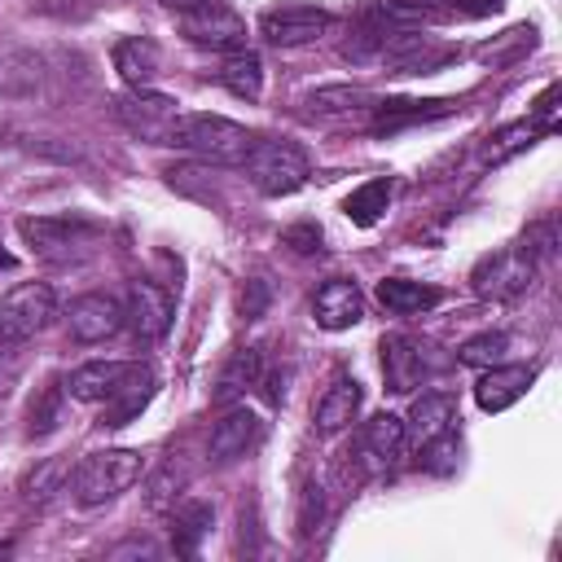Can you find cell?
Returning a JSON list of instances; mask_svg holds the SVG:
<instances>
[{"instance_id":"cell-27","label":"cell","mask_w":562,"mask_h":562,"mask_svg":"<svg viewBox=\"0 0 562 562\" xmlns=\"http://www.w3.org/2000/svg\"><path fill=\"white\" fill-rule=\"evenodd\" d=\"M149 395H154V373L140 364L110 400H105V417H101V426H127L145 404H149Z\"/></svg>"},{"instance_id":"cell-35","label":"cell","mask_w":562,"mask_h":562,"mask_svg":"<svg viewBox=\"0 0 562 562\" xmlns=\"http://www.w3.org/2000/svg\"><path fill=\"white\" fill-rule=\"evenodd\" d=\"M553 246H558V228H553V220H536V224L522 233V241H518V250H522L536 268L553 255Z\"/></svg>"},{"instance_id":"cell-34","label":"cell","mask_w":562,"mask_h":562,"mask_svg":"<svg viewBox=\"0 0 562 562\" xmlns=\"http://www.w3.org/2000/svg\"><path fill=\"white\" fill-rule=\"evenodd\" d=\"M457 457H461V439H457V430H443V435L417 443V465L430 470V474H448V470L457 465Z\"/></svg>"},{"instance_id":"cell-10","label":"cell","mask_w":562,"mask_h":562,"mask_svg":"<svg viewBox=\"0 0 562 562\" xmlns=\"http://www.w3.org/2000/svg\"><path fill=\"white\" fill-rule=\"evenodd\" d=\"M531 277H536V263H531L518 246L487 255V259L470 272L474 290H479L483 299H514V294H522V290L531 285Z\"/></svg>"},{"instance_id":"cell-22","label":"cell","mask_w":562,"mask_h":562,"mask_svg":"<svg viewBox=\"0 0 562 562\" xmlns=\"http://www.w3.org/2000/svg\"><path fill=\"white\" fill-rule=\"evenodd\" d=\"M443 299L439 285H426V281H408V277H382L378 281V303L395 316H417L426 307H435Z\"/></svg>"},{"instance_id":"cell-32","label":"cell","mask_w":562,"mask_h":562,"mask_svg":"<svg viewBox=\"0 0 562 562\" xmlns=\"http://www.w3.org/2000/svg\"><path fill=\"white\" fill-rule=\"evenodd\" d=\"M505 351H509V334L487 329V334L465 338V342L457 347V360H461V364H470V369H487V364H501V360H505Z\"/></svg>"},{"instance_id":"cell-7","label":"cell","mask_w":562,"mask_h":562,"mask_svg":"<svg viewBox=\"0 0 562 562\" xmlns=\"http://www.w3.org/2000/svg\"><path fill=\"white\" fill-rule=\"evenodd\" d=\"M176 26L189 44L211 48V53H237L246 48V22L224 4V0H206L198 9L176 13Z\"/></svg>"},{"instance_id":"cell-39","label":"cell","mask_w":562,"mask_h":562,"mask_svg":"<svg viewBox=\"0 0 562 562\" xmlns=\"http://www.w3.org/2000/svg\"><path fill=\"white\" fill-rule=\"evenodd\" d=\"M281 241L294 246L299 255H316V250H321V228H316V224H290V228L281 233Z\"/></svg>"},{"instance_id":"cell-29","label":"cell","mask_w":562,"mask_h":562,"mask_svg":"<svg viewBox=\"0 0 562 562\" xmlns=\"http://www.w3.org/2000/svg\"><path fill=\"white\" fill-rule=\"evenodd\" d=\"M211 505H202V501H184V505H176V514H171V549L176 553H198V544H202V536L211 531Z\"/></svg>"},{"instance_id":"cell-18","label":"cell","mask_w":562,"mask_h":562,"mask_svg":"<svg viewBox=\"0 0 562 562\" xmlns=\"http://www.w3.org/2000/svg\"><path fill=\"white\" fill-rule=\"evenodd\" d=\"M360 400H364V386H360L351 373H338V378L325 386V395L316 400V408H312V426H316L321 435H338L342 426L356 422Z\"/></svg>"},{"instance_id":"cell-2","label":"cell","mask_w":562,"mask_h":562,"mask_svg":"<svg viewBox=\"0 0 562 562\" xmlns=\"http://www.w3.org/2000/svg\"><path fill=\"white\" fill-rule=\"evenodd\" d=\"M140 474H145V457L136 448H101V452H88L75 465L70 492H75V501L83 509H92V505H105L119 492H127Z\"/></svg>"},{"instance_id":"cell-40","label":"cell","mask_w":562,"mask_h":562,"mask_svg":"<svg viewBox=\"0 0 562 562\" xmlns=\"http://www.w3.org/2000/svg\"><path fill=\"white\" fill-rule=\"evenodd\" d=\"M558 97H562L558 83H549V88L536 97V110H531V123H536V127H544V132L553 127V119H558Z\"/></svg>"},{"instance_id":"cell-14","label":"cell","mask_w":562,"mask_h":562,"mask_svg":"<svg viewBox=\"0 0 562 562\" xmlns=\"http://www.w3.org/2000/svg\"><path fill=\"white\" fill-rule=\"evenodd\" d=\"M140 369V360H88L66 378V395L79 404H105L132 373Z\"/></svg>"},{"instance_id":"cell-41","label":"cell","mask_w":562,"mask_h":562,"mask_svg":"<svg viewBox=\"0 0 562 562\" xmlns=\"http://www.w3.org/2000/svg\"><path fill=\"white\" fill-rule=\"evenodd\" d=\"M110 558H158V544H154V540H140V536H132V540L114 544V549H110Z\"/></svg>"},{"instance_id":"cell-1","label":"cell","mask_w":562,"mask_h":562,"mask_svg":"<svg viewBox=\"0 0 562 562\" xmlns=\"http://www.w3.org/2000/svg\"><path fill=\"white\" fill-rule=\"evenodd\" d=\"M167 145H176L184 154H198L206 162H220V167H241V158L255 145V132L224 119V114H184L180 110V119L171 123Z\"/></svg>"},{"instance_id":"cell-28","label":"cell","mask_w":562,"mask_h":562,"mask_svg":"<svg viewBox=\"0 0 562 562\" xmlns=\"http://www.w3.org/2000/svg\"><path fill=\"white\" fill-rule=\"evenodd\" d=\"M373 127L378 132H391V127H404V123H430V119H443L457 110V101H373Z\"/></svg>"},{"instance_id":"cell-37","label":"cell","mask_w":562,"mask_h":562,"mask_svg":"<svg viewBox=\"0 0 562 562\" xmlns=\"http://www.w3.org/2000/svg\"><path fill=\"white\" fill-rule=\"evenodd\" d=\"M268 303H272L268 281H263V277H246V285H241V294H237V316H241V321H259V316L268 312Z\"/></svg>"},{"instance_id":"cell-36","label":"cell","mask_w":562,"mask_h":562,"mask_svg":"<svg viewBox=\"0 0 562 562\" xmlns=\"http://www.w3.org/2000/svg\"><path fill=\"white\" fill-rule=\"evenodd\" d=\"M321 518H325V487L307 479L299 492V536H312L321 527Z\"/></svg>"},{"instance_id":"cell-25","label":"cell","mask_w":562,"mask_h":562,"mask_svg":"<svg viewBox=\"0 0 562 562\" xmlns=\"http://www.w3.org/2000/svg\"><path fill=\"white\" fill-rule=\"evenodd\" d=\"M391 193H395V180L391 176H378V180H364L360 189L347 193L342 202V215L356 224V228H373L382 220V211L391 206Z\"/></svg>"},{"instance_id":"cell-33","label":"cell","mask_w":562,"mask_h":562,"mask_svg":"<svg viewBox=\"0 0 562 562\" xmlns=\"http://www.w3.org/2000/svg\"><path fill=\"white\" fill-rule=\"evenodd\" d=\"M189 483V470H184V461L171 452V457H162V465L149 474V505L154 509H162L167 501H176L180 496V487Z\"/></svg>"},{"instance_id":"cell-42","label":"cell","mask_w":562,"mask_h":562,"mask_svg":"<svg viewBox=\"0 0 562 562\" xmlns=\"http://www.w3.org/2000/svg\"><path fill=\"white\" fill-rule=\"evenodd\" d=\"M158 4H167L171 13H184V9H198V4H206V0H158Z\"/></svg>"},{"instance_id":"cell-9","label":"cell","mask_w":562,"mask_h":562,"mask_svg":"<svg viewBox=\"0 0 562 562\" xmlns=\"http://www.w3.org/2000/svg\"><path fill=\"white\" fill-rule=\"evenodd\" d=\"M329 26H334V13L321 9V4H277V9L259 13V35H263L272 48L312 44V40H321Z\"/></svg>"},{"instance_id":"cell-23","label":"cell","mask_w":562,"mask_h":562,"mask_svg":"<svg viewBox=\"0 0 562 562\" xmlns=\"http://www.w3.org/2000/svg\"><path fill=\"white\" fill-rule=\"evenodd\" d=\"M360 443H364V452L378 461V465H391L404 448H408V430H404V417H395V413H373L369 422H364V435H360Z\"/></svg>"},{"instance_id":"cell-3","label":"cell","mask_w":562,"mask_h":562,"mask_svg":"<svg viewBox=\"0 0 562 562\" xmlns=\"http://www.w3.org/2000/svg\"><path fill=\"white\" fill-rule=\"evenodd\" d=\"M241 171L246 180L268 193V198H285V193H299L312 176V162L307 154L294 145V140H277V136H255L250 154L241 158Z\"/></svg>"},{"instance_id":"cell-21","label":"cell","mask_w":562,"mask_h":562,"mask_svg":"<svg viewBox=\"0 0 562 562\" xmlns=\"http://www.w3.org/2000/svg\"><path fill=\"white\" fill-rule=\"evenodd\" d=\"M452 422H457V395L452 391H422L413 400V413H408L404 430H408L413 443H426V439L452 430Z\"/></svg>"},{"instance_id":"cell-30","label":"cell","mask_w":562,"mask_h":562,"mask_svg":"<svg viewBox=\"0 0 562 562\" xmlns=\"http://www.w3.org/2000/svg\"><path fill=\"white\" fill-rule=\"evenodd\" d=\"M312 114H351V110H369L373 97L360 88V83H325L316 92H307L303 101Z\"/></svg>"},{"instance_id":"cell-4","label":"cell","mask_w":562,"mask_h":562,"mask_svg":"<svg viewBox=\"0 0 562 562\" xmlns=\"http://www.w3.org/2000/svg\"><path fill=\"white\" fill-rule=\"evenodd\" d=\"M18 233L26 237V246L40 259H57V263L88 255L101 237V228L83 215H26V220H18Z\"/></svg>"},{"instance_id":"cell-19","label":"cell","mask_w":562,"mask_h":562,"mask_svg":"<svg viewBox=\"0 0 562 562\" xmlns=\"http://www.w3.org/2000/svg\"><path fill=\"white\" fill-rule=\"evenodd\" d=\"M114 70L127 88H149L162 75V48L149 35H123L114 44Z\"/></svg>"},{"instance_id":"cell-43","label":"cell","mask_w":562,"mask_h":562,"mask_svg":"<svg viewBox=\"0 0 562 562\" xmlns=\"http://www.w3.org/2000/svg\"><path fill=\"white\" fill-rule=\"evenodd\" d=\"M0 263H4V268H9V263H13V259H9V255H4V250H0Z\"/></svg>"},{"instance_id":"cell-11","label":"cell","mask_w":562,"mask_h":562,"mask_svg":"<svg viewBox=\"0 0 562 562\" xmlns=\"http://www.w3.org/2000/svg\"><path fill=\"white\" fill-rule=\"evenodd\" d=\"M66 325H70V338L75 342H105V338H114L127 325V312H123V303L114 294L92 290V294H79L70 303Z\"/></svg>"},{"instance_id":"cell-8","label":"cell","mask_w":562,"mask_h":562,"mask_svg":"<svg viewBox=\"0 0 562 562\" xmlns=\"http://www.w3.org/2000/svg\"><path fill=\"white\" fill-rule=\"evenodd\" d=\"M435 347L413 338V334H386L382 338V373H386V386L395 395H408L417 391L426 378L439 373V360L430 356Z\"/></svg>"},{"instance_id":"cell-17","label":"cell","mask_w":562,"mask_h":562,"mask_svg":"<svg viewBox=\"0 0 562 562\" xmlns=\"http://www.w3.org/2000/svg\"><path fill=\"white\" fill-rule=\"evenodd\" d=\"M496 4L501 0H382L373 13L382 22H417V18L443 22V18H483Z\"/></svg>"},{"instance_id":"cell-15","label":"cell","mask_w":562,"mask_h":562,"mask_svg":"<svg viewBox=\"0 0 562 562\" xmlns=\"http://www.w3.org/2000/svg\"><path fill=\"white\" fill-rule=\"evenodd\" d=\"M364 316V294L351 277H329L316 294H312V321L321 329H351Z\"/></svg>"},{"instance_id":"cell-20","label":"cell","mask_w":562,"mask_h":562,"mask_svg":"<svg viewBox=\"0 0 562 562\" xmlns=\"http://www.w3.org/2000/svg\"><path fill=\"white\" fill-rule=\"evenodd\" d=\"M263 382V351L259 347H237L224 364H220V378H215V404H233L241 395H250L255 386Z\"/></svg>"},{"instance_id":"cell-26","label":"cell","mask_w":562,"mask_h":562,"mask_svg":"<svg viewBox=\"0 0 562 562\" xmlns=\"http://www.w3.org/2000/svg\"><path fill=\"white\" fill-rule=\"evenodd\" d=\"M215 75H220V83H224L233 97H241V101H259V92H263V61H259V53H250V48L228 53Z\"/></svg>"},{"instance_id":"cell-6","label":"cell","mask_w":562,"mask_h":562,"mask_svg":"<svg viewBox=\"0 0 562 562\" xmlns=\"http://www.w3.org/2000/svg\"><path fill=\"white\" fill-rule=\"evenodd\" d=\"M114 119L132 136H140L149 145H167L171 123L180 119V101L167 92H154V88H127L123 97H114Z\"/></svg>"},{"instance_id":"cell-38","label":"cell","mask_w":562,"mask_h":562,"mask_svg":"<svg viewBox=\"0 0 562 562\" xmlns=\"http://www.w3.org/2000/svg\"><path fill=\"white\" fill-rule=\"evenodd\" d=\"M61 417V386H48L40 404H31V435H48Z\"/></svg>"},{"instance_id":"cell-24","label":"cell","mask_w":562,"mask_h":562,"mask_svg":"<svg viewBox=\"0 0 562 562\" xmlns=\"http://www.w3.org/2000/svg\"><path fill=\"white\" fill-rule=\"evenodd\" d=\"M540 132H544V127H536L531 119H518V123H505V127H496V132L483 140V149H479L483 167H501V162L518 158L522 149H531V145L540 140Z\"/></svg>"},{"instance_id":"cell-12","label":"cell","mask_w":562,"mask_h":562,"mask_svg":"<svg viewBox=\"0 0 562 562\" xmlns=\"http://www.w3.org/2000/svg\"><path fill=\"white\" fill-rule=\"evenodd\" d=\"M259 439H263V422H259V413H255V408H246V404H237V408H228V413L211 426L206 457H211L215 465H228V461L246 457Z\"/></svg>"},{"instance_id":"cell-5","label":"cell","mask_w":562,"mask_h":562,"mask_svg":"<svg viewBox=\"0 0 562 562\" xmlns=\"http://www.w3.org/2000/svg\"><path fill=\"white\" fill-rule=\"evenodd\" d=\"M57 316V294L48 281H18L0 294V347L35 338Z\"/></svg>"},{"instance_id":"cell-16","label":"cell","mask_w":562,"mask_h":562,"mask_svg":"<svg viewBox=\"0 0 562 562\" xmlns=\"http://www.w3.org/2000/svg\"><path fill=\"white\" fill-rule=\"evenodd\" d=\"M531 382H536V364H505V360L501 364H487L483 378L474 382V404L483 413H501L514 400H522Z\"/></svg>"},{"instance_id":"cell-31","label":"cell","mask_w":562,"mask_h":562,"mask_svg":"<svg viewBox=\"0 0 562 562\" xmlns=\"http://www.w3.org/2000/svg\"><path fill=\"white\" fill-rule=\"evenodd\" d=\"M70 474H75V465H70V457H44L31 474H26V483H22V496L26 501H35V505H44V501H53L66 483H70Z\"/></svg>"},{"instance_id":"cell-13","label":"cell","mask_w":562,"mask_h":562,"mask_svg":"<svg viewBox=\"0 0 562 562\" xmlns=\"http://www.w3.org/2000/svg\"><path fill=\"white\" fill-rule=\"evenodd\" d=\"M127 325H132V334L140 338V342H154V338H162L167 329H171V312H176V303H171V294L158 285V281H132V294H127Z\"/></svg>"}]
</instances>
